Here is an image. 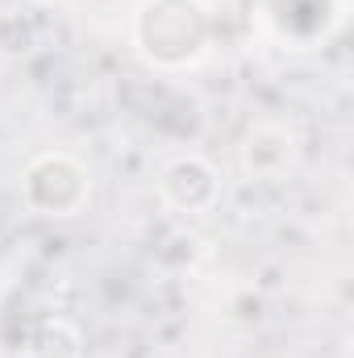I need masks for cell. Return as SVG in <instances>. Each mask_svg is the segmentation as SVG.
Instances as JSON below:
<instances>
[{
	"label": "cell",
	"instance_id": "obj_5",
	"mask_svg": "<svg viewBox=\"0 0 354 358\" xmlns=\"http://www.w3.org/2000/svg\"><path fill=\"white\" fill-rule=\"evenodd\" d=\"M296 155H300V142L279 121H259L242 138V171L250 179H263V183L288 176L296 167Z\"/></svg>",
	"mask_w": 354,
	"mask_h": 358
},
{
	"label": "cell",
	"instance_id": "obj_2",
	"mask_svg": "<svg viewBox=\"0 0 354 358\" xmlns=\"http://www.w3.org/2000/svg\"><path fill=\"white\" fill-rule=\"evenodd\" d=\"M21 200L29 213L71 221L92 204V171L67 150H42L21 171Z\"/></svg>",
	"mask_w": 354,
	"mask_h": 358
},
{
	"label": "cell",
	"instance_id": "obj_1",
	"mask_svg": "<svg viewBox=\"0 0 354 358\" xmlns=\"http://www.w3.org/2000/svg\"><path fill=\"white\" fill-rule=\"evenodd\" d=\"M129 34L155 71H187L208 55L217 21L208 0H138Z\"/></svg>",
	"mask_w": 354,
	"mask_h": 358
},
{
	"label": "cell",
	"instance_id": "obj_4",
	"mask_svg": "<svg viewBox=\"0 0 354 358\" xmlns=\"http://www.w3.org/2000/svg\"><path fill=\"white\" fill-rule=\"evenodd\" d=\"M159 196L179 217H204L221 200V176L208 159L200 155H179L159 176Z\"/></svg>",
	"mask_w": 354,
	"mask_h": 358
},
{
	"label": "cell",
	"instance_id": "obj_3",
	"mask_svg": "<svg viewBox=\"0 0 354 358\" xmlns=\"http://www.w3.org/2000/svg\"><path fill=\"white\" fill-rule=\"evenodd\" d=\"M267 34L288 50L330 42L346 21V0H255Z\"/></svg>",
	"mask_w": 354,
	"mask_h": 358
},
{
	"label": "cell",
	"instance_id": "obj_6",
	"mask_svg": "<svg viewBox=\"0 0 354 358\" xmlns=\"http://www.w3.org/2000/svg\"><path fill=\"white\" fill-rule=\"evenodd\" d=\"M21 358H88V350H84V334L76 321L46 317L25 334Z\"/></svg>",
	"mask_w": 354,
	"mask_h": 358
}]
</instances>
